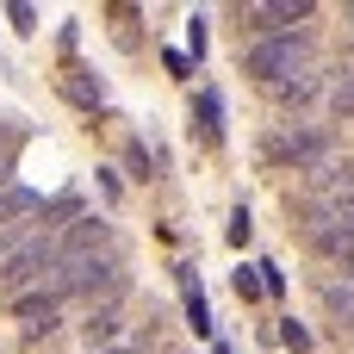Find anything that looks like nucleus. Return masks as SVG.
<instances>
[{
	"label": "nucleus",
	"mask_w": 354,
	"mask_h": 354,
	"mask_svg": "<svg viewBox=\"0 0 354 354\" xmlns=\"http://www.w3.org/2000/svg\"><path fill=\"white\" fill-rule=\"evenodd\" d=\"M305 68H317V44H311V31L261 37V44L243 50V75H255L261 87H280V81H292V75H305Z\"/></svg>",
	"instance_id": "f257e3e1"
},
{
	"label": "nucleus",
	"mask_w": 354,
	"mask_h": 354,
	"mask_svg": "<svg viewBox=\"0 0 354 354\" xmlns=\"http://www.w3.org/2000/svg\"><path fill=\"white\" fill-rule=\"evenodd\" d=\"M56 255H62V243H56V236H44V230H31V236L0 261V292H12V299H19L25 286H37V280L56 268Z\"/></svg>",
	"instance_id": "f03ea898"
},
{
	"label": "nucleus",
	"mask_w": 354,
	"mask_h": 354,
	"mask_svg": "<svg viewBox=\"0 0 354 354\" xmlns=\"http://www.w3.org/2000/svg\"><path fill=\"white\" fill-rule=\"evenodd\" d=\"M305 19H317L311 0H249V6H243V25H249L255 44H261V37H286V31H299Z\"/></svg>",
	"instance_id": "7ed1b4c3"
},
{
	"label": "nucleus",
	"mask_w": 354,
	"mask_h": 354,
	"mask_svg": "<svg viewBox=\"0 0 354 354\" xmlns=\"http://www.w3.org/2000/svg\"><path fill=\"white\" fill-rule=\"evenodd\" d=\"M268 162H286V168H317V162H330V131H324V124H286V131L268 143Z\"/></svg>",
	"instance_id": "20e7f679"
},
{
	"label": "nucleus",
	"mask_w": 354,
	"mask_h": 354,
	"mask_svg": "<svg viewBox=\"0 0 354 354\" xmlns=\"http://www.w3.org/2000/svg\"><path fill=\"white\" fill-rule=\"evenodd\" d=\"M81 336H87V348H93V354L118 348V336H124V292L100 299V305L87 311V324H81Z\"/></svg>",
	"instance_id": "39448f33"
},
{
	"label": "nucleus",
	"mask_w": 354,
	"mask_h": 354,
	"mask_svg": "<svg viewBox=\"0 0 354 354\" xmlns=\"http://www.w3.org/2000/svg\"><path fill=\"white\" fill-rule=\"evenodd\" d=\"M324 87H330V75L324 68H305V75H292V81H280V87H268L286 112H305V106H317L324 100Z\"/></svg>",
	"instance_id": "423d86ee"
},
{
	"label": "nucleus",
	"mask_w": 354,
	"mask_h": 354,
	"mask_svg": "<svg viewBox=\"0 0 354 354\" xmlns=\"http://www.w3.org/2000/svg\"><path fill=\"white\" fill-rule=\"evenodd\" d=\"M317 299H324V311H330L336 330H354V274H324Z\"/></svg>",
	"instance_id": "0eeeda50"
},
{
	"label": "nucleus",
	"mask_w": 354,
	"mask_h": 354,
	"mask_svg": "<svg viewBox=\"0 0 354 354\" xmlns=\"http://www.w3.org/2000/svg\"><path fill=\"white\" fill-rule=\"evenodd\" d=\"M324 106H330V118H354V62H336V68H330Z\"/></svg>",
	"instance_id": "6e6552de"
},
{
	"label": "nucleus",
	"mask_w": 354,
	"mask_h": 354,
	"mask_svg": "<svg viewBox=\"0 0 354 354\" xmlns=\"http://www.w3.org/2000/svg\"><path fill=\"white\" fill-rule=\"evenodd\" d=\"M37 212V193L31 187H6L0 193V230H19V218H31Z\"/></svg>",
	"instance_id": "1a4fd4ad"
},
{
	"label": "nucleus",
	"mask_w": 354,
	"mask_h": 354,
	"mask_svg": "<svg viewBox=\"0 0 354 354\" xmlns=\"http://www.w3.org/2000/svg\"><path fill=\"white\" fill-rule=\"evenodd\" d=\"M230 286H236V299H261V268H236Z\"/></svg>",
	"instance_id": "9d476101"
},
{
	"label": "nucleus",
	"mask_w": 354,
	"mask_h": 354,
	"mask_svg": "<svg viewBox=\"0 0 354 354\" xmlns=\"http://www.w3.org/2000/svg\"><path fill=\"white\" fill-rule=\"evenodd\" d=\"M280 342H286V348H292V354H305V348H311V330L286 317V324H280Z\"/></svg>",
	"instance_id": "9b49d317"
},
{
	"label": "nucleus",
	"mask_w": 354,
	"mask_h": 354,
	"mask_svg": "<svg viewBox=\"0 0 354 354\" xmlns=\"http://www.w3.org/2000/svg\"><path fill=\"white\" fill-rule=\"evenodd\" d=\"M230 243H236V249L249 243V212H236V218H230Z\"/></svg>",
	"instance_id": "f8f14e48"
},
{
	"label": "nucleus",
	"mask_w": 354,
	"mask_h": 354,
	"mask_svg": "<svg viewBox=\"0 0 354 354\" xmlns=\"http://www.w3.org/2000/svg\"><path fill=\"white\" fill-rule=\"evenodd\" d=\"M19 243H25V230H0V261H6V255H12Z\"/></svg>",
	"instance_id": "ddd939ff"
},
{
	"label": "nucleus",
	"mask_w": 354,
	"mask_h": 354,
	"mask_svg": "<svg viewBox=\"0 0 354 354\" xmlns=\"http://www.w3.org/2000/svg\"><path fill=\"white\" fill-rule=\"evenodd\" d=\"M6 187H12V156L0 149V193H6Z\"/></svg>",
	"instance_id": "4468645a"
},
{
	"label": "nucleus",
	"mask_w": 354,
	"mask_h": 354,
	"mask_svg": "<svg viewBox=\"0 0 354 354\" xmlns=\"http://www.w3.org/2000/svg\"><path fill=\"white\" fill-rule=\"evenodd\" d=\"M106 354H137V348H124V342H118V348H106Z\"/></svg>",
	"instance_id": "2eb2a0df"
}]
</instances>
